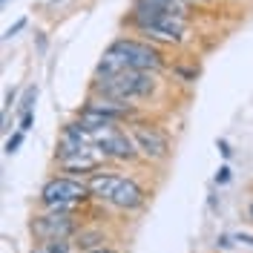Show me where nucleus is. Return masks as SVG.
<instances>
[{"mask_svg":"<svg viewBox=\"0 0 253 253\" xmlns=\"http://www.w3.org/2000/svg\"><path fill=\"white\" fill-rule=\"evenodd\" d=\"M161 66H164V61H161V52L156 46L141 43V41H132V38H121V41H115L104 52L98 72H121V69L158 72Z\"/></svg>","mask_w":253,"mask_h":253,"instance_id":"f257e3e1","label":"nucleus"},{"mask_svg":"<svg viewBox=\"0 0 253 253\" xmlns=\"http://www.w3.org/2000/svg\"><path fill=\"white\" fill-rule=\"evenodd\" d=\"M95 92L101 98H115V101H135L156 92V78L153 72L144 69H121V72H98Z\"/></svg>","mask_w":253,"mask_h":253,"instance_id":"f03ea898","label":"nucleus"},{"mask_svg":"<svg viewBox=\"0 0 253 253\" xmlns=\"http://www.w3.org/2000/svg\"><path fill=\"white\" fill-rule=\"evenodd\" d=\"M129 17H132V23H135L144 35H150V38H156V41H164V43H181V41L187 38V23H184V17L170 15V12L158 9V6L147 3V0H135Z\"/></svg>","mask_w":253,"mask_h":253,"instance_id":"7ed1b4c3","label":"nucleus"},{"mask_svg":"<svg viewBox=\"0 0 253 253\" xmlns=\"http://www.w3.org/2000/svg\"><path fill=\"white\" fill-rule=\"evenodd\" d=\"M89 184L78 181V178H49L43 190H41V202L46 210H66V213H75V207L84 205L89 199Z\"/></svg>","mask_w":253,"mask_h":253,"instance_id":"20e7f679","label":"nucleus"},{"mask_svg":"<svg viewBox=\"0 0 253 253\" xmlns=\"http://www.w3.org/2000/svg\"><path fill=\"white\" fill-rule=\"evenodd\" d=\"M86 135H89V141L101 150L104 158H121V161H129V158L138 156V147H135V141H132V135H126L124 129H118L115 124L92 129V132H86Z\"/></svg>","mask_w":253,"mask_h":253,"instance_id":"39448f33","label":"nucleus"},{"mask_svg":"<svg viewBox=\"0 0 253 253\" xmlns=\"http://www.w3.org/2000/svg\"><path fill=\"white\" fill-rule=\"evenodd\" d=\"M78 219L75 213H66V210H46L43 216L32 221V233L43 242H55V239H75L78 233Z\"/></svg>","mask_w":253,"mask_h":253,"instance_id":"423d86ee","label":"nucleus"},{"mask_svg":"<svg viewBox=\"0 0 253 253\" xmlns=\"http://www.w3.org/2000/svg\"><path fill=\"white\" fill-rule=\"evenodd\" d=\"M129 135H132V141L138 147V153L144 158H150V161H161V158H167V153H170V141H167V135L158 126L132 124Z\"/></svg>","mask_w":253,"mask_h":253,"instance_id":"0eeeda50","label":"nucleus"},{"mask_svg":"<svg viewBox=\"0 0 253 253\" xmlns=\"http://www.w3.org/2000/svg\"><path fill=\"white\" fill-rule=\"evenodd\" d=\"M110 205L121 207V210H138L144 205V190L132 181V178H124L121 187L115 190V196L110 199Z\"/></svg>","mask_w":253,"mask_h":253,"instance_id":"6e6552de","label":"nucleus"},{"mask_svg":"<svg viewBox=\"0 0 253 253\" xmlns=\"http://www.w3.org/2000/svg\"><path fill=\"white\" fill-rule=\"evenodd\" d=\"M121 181H124V175H115V173H92L89 175V193H92L95 199H101V202H110L112 196H115V190L121 187Z\"/></svg>","mask_w":253,"mask_h":253,"instance_id":"1a4fd4ad","label":"nucleus"},{"mask_svg":"<svg viewBox=\"0 0 253 253\" xmlns=\"http://www.w3.org/2000/svg\"><path fill=\"white\" fill-rule=\"evenodd\" d=\"M101 150L95 147V144H89L84 153H78V156L66 158V161H61L66 170H81V173H92V170H98V164H101Z\"/></svg>","mask_w":253,"mask_h":253,"instance_id":"9d476101","label":"nucleus"},{"mask_svg":"<svg viewBox=\"0 0 253 253\" xmlns=\"http://www.w3.org/2000/svg\"><path fill=\"white\" fill-rule=\"evenodd\" d=\"M107 239L101 230H78L75 233V245H78V251H92V248H101Z\"/></svg>","mask_w":253,"mask_h":253,"instance_id":"9b49d317","label":"nucleus"},{"mask_svg":"<svg viewBox=\"0 0 253 253\" xmlns=\"http://www.w3.org/2000/svg\"><path fill=\"white\" fill-rule=\"evenodd\" d=\"M75 251H78L75 239H55V242H43V245H38L32 253H75Z\"/></svg>","mask_w":253,"mask_h":253,"instance_id":"f8f14e48","label":"nucleus"},{"mask_svg":"<svg viewBox=\"0 0 253 253\" xmlns=\"http://www.w3.org/2000/svg\"><path fill=\"white\" fill-rule=\"evenodd\" d=\"M147 3H153V6L170 12V15H178V17L187 15V0H147Z\"/></svg>","mask_w":253,"mask_h":253,"instance_id":"ddd939ff","label":"nucleus"},{"mask_svg":"<svg viewBox=\"0 0 253 253\" xmlns=\"http://www.w3.org/2000/svg\"><path fill=\"white\" fill-rule=\"evenodd\" d=\"M35 101H38V89H35V86H29V89H26V95H23V101H20V115L32 112Z\"/></svg>","mask_w":253,"mask_h":253,"instance_id":"4468645a","label":"nucleus"},{"mask_svg":"<svg viewBox=\"0 0 253 253\" xmlns=\"http://www.w3.org/2000/svg\"><path fill=\"white\" fill-rule=\"evenodd\" d=\"M20 141H23V129H20V132H15V135H12V138L6 141V153H9V156H12V153H17Z\"/></svg>","mask_w":253,"mask_h":253,"instance_id":"2eb2a0df","label":"nucleus"},{"mask_svg":"<svg viewBox=\"0 0 253 253\" xmlns=\"http://www.w3.org/2000/svg\"><path fill=\"white\" fill-rule=\"evenodd\" d=\"M230 181V167H219V173H216V184H227Z\"/></svg>","mask_w":253,"mask_h":253,"instance_id":"dca6fc26","label":"nucleus"},{"mask_svg":"<svg viewBox=\"0 0 253 253\" xmlns=\"http://www.w3.org/2000/svg\"><path fill=\"white\" fill-rule=\"evenodd\" d=\"M23 26H26V20H17L15 26H9V29H6V35H3V38H6V41H9V38H15V35L23 29Z\"/></svg>","mask_w":253,"mask_h":253,"instance_id":"f3484780","label":"nucleus"},{"mask_svg":"<svg viewBox=\"0 0 253 253\" xmlns=\"http://www.w3.org/2000/svg\"><path fill=\"white\" fill-rule=\"evenodd\" d=\"M175 75H181L184 81H196V72L193 69H184V66H175Z\"/></svg>","mask_w":253,"mask_h":253,"instance_id":"a211bd4d","label":"nucleus"},{"mask_svg":"<svg viewBox=\"0 0 253 253\" xmlns=\"http://www.w3.org/2000/svg\"><path fill=\"white\" fill-rule=\"evenodd\" d=\"M32 121H35V115H32V112H26V115L20 118V129L26 132V129H29V126H32Z\"/></svg>","mask_w":253,"mask_h":253,"instance_id":"6ab92c4d","label":"nucleus"},{"mask_svg":"<svg viewBox=\"0 0 253 253\" xmlns=\"http://www.w3.org/2000/svg\"><path fill=\"white\" fill-rule=\"evenodd\" d=\"M84 253H118V251L110 248V245H101V248H92V251H84Z\"/></svg>","mask_w":253,"mask_h":253,"instance_id":"aec40b11","label":"nucleus"},{"mask_svg":"<svg viewBox=\"0 0 253 253\" xmlns=\"http://www.w3.org/2000/svg\"><path fill=\"white\" fill-rule=\"evenodd\" d=\"M219 150H221V156L224 158H230V153H233V150L227 147V141H219Z\"/></svg>","mask_w":253,"mask_h":253,"instance_id":"412c9836","label":"nucleus"},{"mask_svg":"<svg viewBox=\"0 0 253 253\" xmlns=\"http://www.w3.org/2000/svg\"><path fill=\"white\" fill-rule=\"evenodd\" d=\"M49 3H52V6H58V3H63V0H49Z\"/></svg>","mask_w":253,"mask_h":253,"instance_id":"4be33fe9","label":"nucleus"},{"mask_svg":"<svg viewBox=\"0 0 253 253\" xmlns=\"http://www.w3.org/2000/svg\"><path fill=\"white\" fill-rule=\"evenodd\" d=\"M6 3H9V0H3V6H6Z\"/></svg>","mask_w":253,"mask_h":253,"instance_id":"5701e85b","label":"nucleus"}]
</instances>
